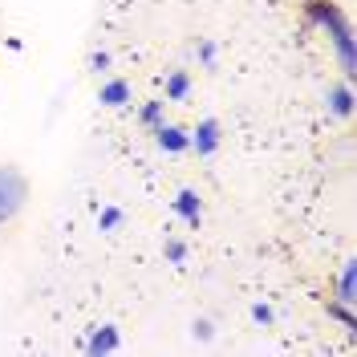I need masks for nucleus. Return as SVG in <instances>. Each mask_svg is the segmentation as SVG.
<instances>
[{
  "label": "nucleus",
  "mask_w": 357,
  "mask_h": 357,
  "mask_svg": "<svg viewBox=\"0 0 357 357\" xmlns=\"http://www.w3.org/2000/svg\"><path fill=\"white\" fill-rule=\"evenodd\" d=\"M187 98H191V77L183 69H175L167 77V102H187Z\"/></svg>",
  "instance_id": "obj_10"
},
{
  "label": "nucleus",
  "mask_w": 357,
  "mask_h": 357,
  "mask_svg": "<svg viewBox=\"0 0 357 357\" xmlns=\"http://www.w3.org/2000/svg\"><path fill=\"white\" fill-rule=\"evenodd\" d=\"M130 82L126 77H110V82H102V93H98V102L102 106H110V110H122L126 102H130Z\"/></svg>",
  "instance_id": "obj_5"
},
{
  "label": "nucleus",
  "mask_w": 357,
  "mask_h": 357,
  "mask_svg": "<svg viewBox=\"0 0 357 357\" xmlns=\"http://www.w3.org/2000/svg\"><path fill=\"white\" fill-rule=\"evenodd\" d=\"M187 138H191V151L199 158H211L220 151V122L215 118H199V126L187 130Z\"/></svg>",
  "instance_id": "obj_3"
},
{
  "label": "nucleus",
  "mask_w": 357,
  "mask_h": 357,
  "mask_svg": "<svg viewBox=\"0 0 357 357\" xmlns=\"http://www.w3.org/2000/svg\"><path fill=\"white\" fill-rule=\"evenodd\" d=\"M122 220H126V215H122V207H102L98 227H102V231H118V227H122Z\"/></svg>",
  "instance_id": "obj_13"
},
{
  "label": "nucleus",
  "mask_w": 357,
  "mask_h": 357,
  "mask_svg": "<svg viewBox=\"0 0 357 357\" xmlns=\"http://www.w3.org/2000/svg\"><path fill=\"white\" fill-rule=\"evenodd\" d=\"M215 53H220V49H215L211 41L199 45V61H203V66H215Z\"/></svg>",
  "instance_id": "obj_17"
},
{
  "label": "nucleus",
  "mask_w": 357,
  "mask_h": 357,
  "mask_svg": "<svg viewBox=\"0 0 357 357\" xmlns=\"http://www.w3.org/2000/svg\"><path fill=\"white\" fill-rule=\"evenodd\" d=\"M329 110L337 118H354V82H341L329 89Z\"/></svg>",
  "instance_id": "obj_9"
},
{
  "label": "nucleus",
  "mask_w": 357,
  "mask_h": 357,
  "mask_svg": "<svg viewBox=\"0 0 357 357\" xmlns=\"http://www.w3.org/2000/svg\"><path fill=\"white\" fill-rule=\"evenodd\" d=\"M337 301H341V305H357V264L354 260L341 264V276H337Z\"/></svg>",
  "instance_id": "obj_7"
},
{
  "label": "nucleus",
  "mask_w": 357,
  "mask_h": 357,
  "mask_svg": "<svg viewBox=\"0 0 357 357\" xmlns=\"http://www.w3.org/2000/svg\"><path fill=\"white\" fill-rule=\"evenodd\" d=\"M305 21L329 33L337 66H341V77L354 82L357 77V45H354V24L345 17V8H341L337 0H305Z\"/></svg>",
  "instance_id": "obj_1"
},
{
  "label": "nucleus",
  "mask_w": 357,
  "mask_h": 357,
  "mask_svg": "<svg viewBox=\"0 0 357 357\" xmlns=\"http://www.w3.org/2000/svg\"><path fill=\"white\" fill-rule=\"evenodd\" d=\"M89 69H93V73H106V69H110V53H93V57H89Z\"/></svg>",
  "instance_id": "obj_16"
},
{
  "label": "nucleus",
  "mask_w": 357,
  "mask_h": 357,
  "mask_svg": "<svg viewBox=\"0 0 357 357\" xmlns=\"http://www.w3.org/2000/svg\"><path fill=\"white\" fill-rule=\"evenodd\" d=\"M329 317H337L349 333L357 329V317H354V305H341V301H329Z\"/></svg>",
  "instance_id": "obj_12"
},
{
  "label": "nucleus",
  "mask_w": 357,
  "mask_h": 357,
  "mask_svg": "<svg viewBox=\"0 0 357 357\" xmlns=\"http://www.w3.org/2000/svg\"><path fill=\"white\" fill-rule=\"evenodd\" d=\"M162 110H167V102H146V106L138 110V122H142L146 130H155L158 122H162Z\"/></svg>",
  "instance_id": "obj_11"
},
{
  "label": "nucleus",
  "mask_w": 357,
  "mask_h": 357,
  "mask_svg": "<svg viewBox=\"0 0 357 357\" xmlns=\"http://www.w3.org/2000/svg\"><path fill=\"white\" fill-rule=\"evenodd\" d=\"M24 199H29V178L17 167H0V227L21 215Z\"/></svg>",
  "instance_id": "obj_2"
},
{
  "label": "nucleus",
  "mask_w": 357,
  "mask_h": 357,
  "mask_svg": "<svg viewBox=\"0 0 357 357\" xmlns=\"http://www.w3.org/2000/svg\"><path fill=\"white\" fill-rule=\"evenodd\" d=\"M175 211L183 215V220L191 223V227H199L203 220V203H199V191H191V187H183L175 195Z\"/></svg>",
  "instance_id": "obj_6"
},
{
  "label": "nucleus",
  "mask_w": 357,
  "mask_h": 357,
  "mask_svg": "<svg viewBox=\"0 0 357 357\" xmlns=\"http://www.w3.org/2000/svg\"><path fill=\"white\" fill-rule=\"evenodd\" d=\"M118 345H122L118 329H114V325H102V329H93V337H89V345H86V349H89L93 357H102V354H114Z\"/></svg>",
  "instance_id": "obj_8"
},
{
  "label": "nucleus",
  "mask_w": 357,
  "mask_h": 357,
  "mask_svg": "<svg viewBox=\"0 0 357 357\" xmlns=\"http://www.w3.org/2000/svg\"><path fill=\"white\" fill-rule=\"evenodd\" d=\"M167 260H171V264H183V260H187V244H183V240H167Z\"/></svg>",
  "instance_id": "obj_14"
},
{
  "label": "nucleus",
  "mask_w": 357,
  "mask_h": 357,
  "mask_svg": "<svg viewBox=\"0 0 357 357\" xmlns=\"http://www.w3.org/2000/svg\"><path fill=\"white\" fill-rule=\"evenodd\" d=\"M195 337L211 341V337H215V325H211V321H195Z\"/></svg>",
  "instance_id": "obj_18"
},
{
  "label": "nucleus",
  "mask_w": 357,
  "mask_h": 357,
  "mask_svg": "<svg viewBox=\"0 0 357 357\" xmlns=\"http://www.w3.org/2000/svg\"><path fill=\"white\" fill-rule=\"evenodd\" d=\"M252 321H256V325H264V329H268V325L276 321V312L268 309V305H252Z\"/></svg>",
  "instance_id": "obj_15"
},
{
  "label": "nucleus",
  "mask_w": 357,
  "mask_h": 357,
  "mask_svg": "<svg viewBox=\"0 0 357 357\" xmlns=\"http://www.w3.org/2000/svg\"><path fill=\"white\" fill-rule=\"evenodd\" d=\"M155 142L158 151H167V155H183V151H191V138H187V130L183 126H175V122H158L155 126Z\"/></svg>",
  "instance_id": "obj_4"
}]
</instances>
